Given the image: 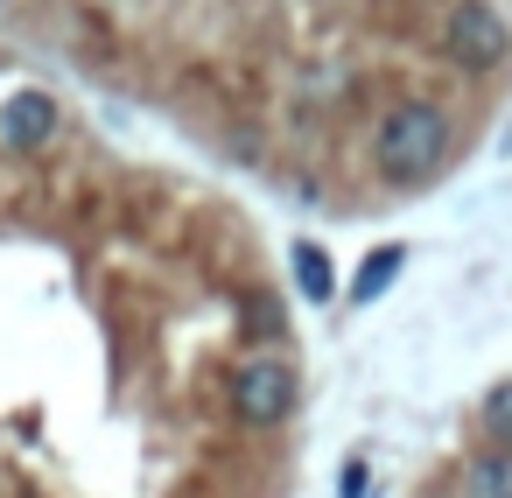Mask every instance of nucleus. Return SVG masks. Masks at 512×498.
I'll return each instance as SVG.
<instances>
[{"label": "nucleus", "instance_id": "nucleus-5", "mask_svg": "<svg viewBox=\"0 0 512 498\" xmlns=\"http://www.w3.org/2000/svg\"><path fill=\"white\" fill-rule=\"evenodd\" d=\"M288 260H295V288H302L309 302H330V295H337V274H330V253H323L316 239H295V246H288Z\"/></svg>", "mask_w": 512, "mask_h": 498}, {"label": "nucleus", "instance_id": "nucleus-9", "mask_svg": "<svg viewBox=\"0 0 512 498\" xmlns=\"http://www.w3.org/2000/svg\"><path fill=\"white\" fill-rule=\"evenodd\" d=\"M246 337H253V344L288 337V316H281V302H274V295H246Z\"/></svg>", "mask_w": 512, "mask_h": 498}, {"label": "nucleus", "instance_id": "nucleus-6", "mask_svg": "<svg viewBox=\"0 0 512 498\" xmlns=\"http://www.w3.org/2000/svg\"><path fill=\"white\" fill-rule=\"evenodd\" d=\"M407 267V253L400 246H372L365 260H358V274H351V302H379L386 288H393V274Z\"/></svg>", "mask_w": 512, "mask_h": 498}, {"label": "nucleus", "instance_id": "nucleus-8", "mask_svg": "<svg viewBox=\"0 0 512 498\" xmlns=\"http://www.w3.org/2000/svg\"><path fill=\"white\" fill-rule=\"evenodd\" d=\"M484 435H491V449H512V379H498L484 393Z\"/></svg>", "mask_w": 512, "mask_h": 498}, {"label": "nucleus", "instance_id": "nucleus-2", "mask_svg": "<svg viewBox=\"0 0 512 498\" xmlns=\"http://www.w3.org/2000/svg\"><path fill=\"white\" fill-rule=\"evenodd\" d=\"M442 57L470 78H491L512 64V29L505 15L491 8V0H456V8L442 15Z\"/></svg>", "mask_w": 512, "mask_h": 498}, {"label": "nucleus", "instance_id": "nucleus-1", "mask_svg": "<svg viewBox=\"0 0 512 498\" xmlns=\"http://www.w3.org/2000/svg\"><path fill=\"white\" fill-rule=\"evenodd\" d=\"M442 155H449V113H442L435 99L393 106V113L379 120V134H372V162H379L393 183H428V176L442 169Z\"/></svg>", "mask_w": 512, "mask_h": 498}, {"label": "nucleus", "instance_id": "nucleus-4", "mask_svg": "<svg viewBox=\"0 0 512 498\" xmlns=\"http://www.w3.org/2000/svg\"><path fill=\"white\" fill-rule=\"evenodd\" d=\"M57 127H64V113H57L50 92H15V99H0V148H8V155L50 148Z\"/></svg>", "mask_w": 512, "mask_h": 498}, {"label": "nucleus", "instance_id": "nucleus-10", "mask_svg": "<svg viewBox=\"0 0 512 498\" xmlns=\"http://www.w3.org/2000/svg\"><path fill=\"white\" fill-rule=\"evenodd\" d=\"M344 498H365V463H344Z\"/></svg>", "mask_w": 512, "mask_h": 498}, {"label": "nucleus", "instance_id": "nucleus-7", "mask_svg": "<svg viewBox=\"0 0 512 498\" xmlns=\"http://www.w3.org/2000/svg\"><path fill=\"white\" fill-rule=\"evenodd\" d=\"M463 498H512V449H484L463 470Z\"/></svg>", "mask_w": 512, "mask_h": 498}, {"label": "nucleus", "instance_id": "nucleus-3", "mask_svg": "<svg viewBox=\"0 0 512 498\" xmlns=\"http://www.w3.org/2000/svg\"><path fill=\"white\" fill-rule=\"evenodd\" d=\"M288 407H295V365L288 358H246L239 372H232V414L246 421V428H274V421H288Z\"/></svg>", "mask_w": 512, "mask_h": 498}]
</instances>
